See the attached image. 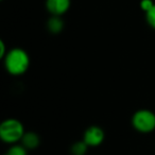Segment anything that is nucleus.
Instances as JSON below:
<instances>
[{"mask_svg": "<svg viewBox=\"0 0 155 155\" xmlns=\"http://www.w3.org/2000/svg\"><path fill=\"white\" fill-rule=\"evenodd\" d=\"M3 65L9 74L19 77L28 71L30 66V56L22 48H12L3 58Z\"/></svg>", "mask_w": 155, "mask_h": 155, "instance_id": "nucleus-1", "label": "nucleus"}, {"mask_svg": "<svg viewBox=\"0 0 155 155\" xmlns=\"http://www.w3.org/2000/svg\"><path fill=\"white\" fill-rule=\"evenodd\" d=\"M25 133L26 131L24 124L18 119L8 118L0 123V139L5 143H18Z\"/></svg>", "mask_w": 155, "mask_h": 155, "instance_id": "nucleus-2", "label": "nucleus"}, {"mask_svg": "<svg viewBox=\"0 0 155 155\" xmlns=\"http://www.w3.org/2000/svg\"><path fill=\"white\" fill-rule=\"evenodd\" d=\"M132 127L141 134H149L155 131V113L150 110H136L132 116Z\"/></svg>", "mask_w": 155, "mask_h": 155, "instance_id": "nucleus-3", "label": "nucleus"}, {"mask_svg": "<svg viewBox=\"0 0 155 155\" xmlns=\"http://www.w3.org/2000/svg\"><path fill=\"white\" fill-rule=\"evenodd\" d=\"M105 138L104 131L98 125H91L85 130L83 134V141L91 148H96L102 144Z\"/></svg>", "mask_w": 155, "mask_h": 155, "instance_id": "nucleus-4", "label": "nucleus"}, {"mask_svg": "<svg viewBox=\"0 0 155 155\" xmlns=\"http://www.w3.org/2000/svg\"><path fill=\"white\" fill-rule=\"evenodd\" d=\"M71 0H46V9L51 15L62 16L68 12Z\"/></svg>", "mask_w": 155, "mask_h": 155, "instance_id": "nucleus-5", "label": "nucleus"}, {"mask_svg": "<svg viewBox=\"0 0 155 155\" xmlns=\"http://www.w3.org/2000/svg\"><path fill=\"white\" fill-rule=\"evenodd\" d=\"M20 143L28 151L35 150L41 144V138H39L38 134H36L35 132L29 131L24 134L21 140H20Z\"/></svg>", "mask_w": 155, "mask_h": 155, "instance_id": "nucleus-6", "label": "nucleus"}, {"mask_svg": "<svg viewBox=\"0 0 155 155\" xmlns=\"http://www.w3.org/2000/svg\"><path fill=\"white\" fill-rule=\"evenodd\" d=\"M47 29L52 34H58L64 29V21L61 18V16H53L48 19L47 21Z\"/></svg>", "mask_w": 155, "mask_h": 155, "instance_id": "nucleus-7", "label": "nucleus"}, {"mask_svg": "<svg viewBox=\"0 0 155 155\" xmlns=\"http://www.w3.org/2000/svg\"><path fill=\"white\" fill-rule=\"evenodd\" d=\"M89 147L85 143L83 140L81 141H77L71 146L70 148V152L72 155H85L87 153V149Z\"/></svg>", "mask_w": 155, "mask_h": 155, "instance_id": "nucleus-8", "label": "nucleus"}, {"mask_svg": "<svg viewBox=\"0 0 155 155\" xmlns=\"http://www.w3.org/2000/svg\"><path fill=\"white\" fill-rule=\"evenodd\" d=\"M7 153L9 155H28V150L21 143H15L11 144Z\"/></svg>", "mask_w": 155, "mask_h": 155, "instance_id": "nucleus-9", "label": "nucleus"}, {"mask_svg": "<svg viewBox=\"0 0 155 155\" xmlns=\"http://www.w3.org/2000/svg\"><path fill=\"white\" fill-rule=\"evenodd\" d=\"M146 20L149 26L155 30V5L146 13Z\"/></svg>", "mask_w": 155, "mask_h": 155, "instance_id": "nucleus-10", "label": "nucleus"}, {"mask_svg": "<svg viewBox=\"0 0 155 155\" xmlns=\"http://www.w3.org/2000/svg\"><path fill=\"white\" fill-rule=\"evenodd\" d=\"M154 5L155 3L153 2V0H141V1H140V9H141L144 13H147Z\"/></svg>", "mask_w": 155, "mask_h": 155, "instance_id": "nucleus-11", "label": "nucleus"}, {"mask_svg": "<svg viewBox=\"0 0 155 155\" xmlns=\"http://www.w3.org/2000/svg\"><path fill=\"white\" fill-rule=\"evenodd\" d=\"M8 51L9 50L7 49V45L5 44L3 41H0V58H3L5 55H7Z\"/></svg>", "mask_w": 155, "mask_h": 155, "instance_id": "nucleus-12", "label": "nucleus"}, {"mask_svg": "<svg viewBox=\"0 0 155 155\" xmlns=\"http://www.w3.org/2000/svg\"><path fill=\"white\" fill-rule=\"evenodd\" d=\"M3 155H9V154H8V153H5V154H3Z\"/></svg>", "mask_w": 155, "mask_h": 155, "instance_id": "nucleus-13", "label": "nucleus"}]
</instances>
